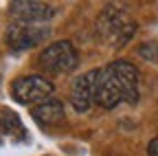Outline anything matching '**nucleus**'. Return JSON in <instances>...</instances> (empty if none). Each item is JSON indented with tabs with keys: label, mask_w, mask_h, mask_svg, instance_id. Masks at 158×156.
<instances>
[{
	"label": "nucleus",
	"mask_w": 158,
	"mask_h": 156,
	"mask_svg": "<svg viewBox=\"0 0 158 156\" xmlns=\"http://www.w3.org/2000/svg\"><path fill=\"white\" fill-rule=\"evenodd\" d=\"M138 101V70L134 64L118 60L99 70L94 84V103L112 110L118 103Z\"/></svg>",
	"instance_id": "1"
},
{
	"label": "nucleus",
	"mask_w": 158,
	"mask_h": 156,
	"mask_svg": "<svg viewBox=\"0 0 158 156\" xmlns=\"http://www.w3.org/2000/svg\"><path fill=\"white\" fill-rule=\"evenodd\" d=\"M97 31H99V37L108 46L118 48L132 40V35L136 33V22L132 20V15L127 11L114 5H108L97 18Z\"/></svg>",
	"instance_id": "2"
},
{
	"label": "nucleus",
	"mask_w": 158,
	"mask_h": 156,
	"mask_svg": "<svg viewBox=\"0 0 158 156\" xmlns=\"http://www.w3.org/2000/svg\"><path fill=\"white\" fill-rule=\"evenodd\" d=\"M53 82L42 75H24L11 84V97L22 106H40L51 99Z\"/></svg>",
	"instance_id": "3"
},
{
	"label": "nucleus",
	"mask_w": 158,
	"mask_h": 156,
	"mask_svg": "<svg viewBox=\"0 0 158 156\" xmlns=\"http://www.w3.org/2000/svg\"><path fill=\"white\" fill-rule=\"evenodd\" d=\"M79 62L77 57V51L75 46L68 42V40H59V42H53L51 46H46L42 53H40V68L44 73H51V75H64V73H70Z\"/></svg>",
	"instance_id": "4"
},
{
	"label": "nucleus",
	"mask_w": 158,
	"mask_h": 156,
	"mask_svg": "<svg viewBox=\"0 0 158 156\" xmlns=\"http://www.w3.org/2000/svg\"><path fill=\"white\" fill-rule=\"evenodd\" d=\"M51 33L46 24H29V22H11L7 29V44L13 51H27L37 46Z\"/></svg>",
	"instance_id": "5"
},
{
	"label": "nucleus",
	"mask_w": 158,
	"mask_h": 156,
	"mask_svg": "<svg viewBox=\"0 0 158 156\" xmlns=\"http://www.w3.org/2000/svg\"><path fill=\"white\" fill-rule=\"evenodd\" d=\"M13 22H29V24H46L55 9L46 2H37V0H15L9 7Z\"/></svg>",
	"instance_id": "6"
},
{
	"label": "nucleus",
	"mask_w": 158,
	"mask_h": 156,
	"mask_svg": "<svg viewBox=\"0 0 158 156\" xmlns=\"http://www.w3.org/2000/svg\"><path fill=\"white\" fill-rule=\"evenodd\" d=\"M99 70H101V68L88 70V73L79 75L77 79L73 82L68 101H70V106H73L77 112H86V110L90 108V103L94 101V84H97Z\"/></svg>",
	"instance_id": "7"
},
{
	"label": "nucleus",
	"mask_w": 158,
	"mask_h": 156,
	"mask_svg": "<svg viewBox=\"0 0 158 156\" xmlns=\"http://www.w3.org/2000/svg\"><path fill=\"white\" fill-rule=\"evenodd\" d=\"M31 114L37 123L42 125H57L66 119V110H64V103L57 101V99H48L40 106H33L31 108Z\"/></svg>",
	"instance_id": "8"
},
{
	"label": "nucleus",
	"mask_w": 158,
	"mask_h": 156,
	"mask_svg": "<svg viewBox=\"0 0 158 156\" xmlns=\"http://www.w3.org/2000/svg\"><path fill=\"white\" fill-rule=\"evenodd\" d=\"M11 139V141H24L27 139V132L20 123L18 114L7 110V108H0V141Z\"/></svg>",
	"instance_id": "9"
},
{
	"label": "nucleus",
	"mask_w": 158,
	"mask_h": 156,
	"mask_svg": "<svg viewBox=\"0 0 158 156\" xmlns=\"http://www.w3.org/2000/svg\"><path fill=\"white\" fill-rule=\"evenodd\" d=\"M136 53L141 55L143 60L158 64V42H145V44H141V46L136 48Z\"/></svg>",
	"instance_id": "10"
},
{
	"label": "nucleus",
	"mask_w": 158,
	"mask_h": 156,
	"mask_svg": "<svg viewBox=\"0 0 158 156\" xmlns=\"http://www.w3.org/2000/svg\"><path fill=\"white\" fill-rule=\"evenodd\" d=\"M147 154L149 156H158V136L154 141H149V145H147Z\"/></svg>",
	"instance_id": "11"
}]
</instances>
